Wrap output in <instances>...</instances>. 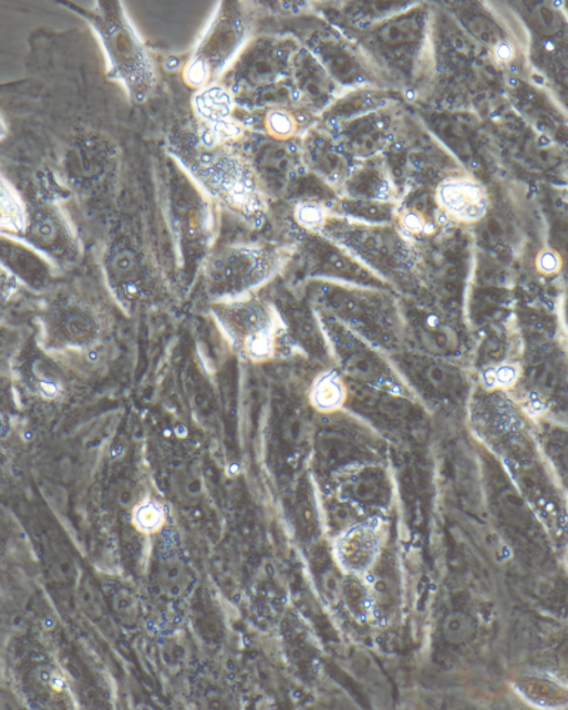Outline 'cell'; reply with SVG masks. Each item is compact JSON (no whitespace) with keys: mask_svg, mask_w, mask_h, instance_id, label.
<instances>
[{"mask_svg":"<svg viewBox=\"0 0 568 710\" xmlns=\"http://www.w3.org/2000/svg\"><path fill=\"white\" fill-rule=\"evenodd\" d=\"M426 380L442 394H454L462 388V377L452 367L432 364L425 371Z\"/></svg>","mask_w":568,"mask_h":710,"instance_id":"cell-26","label":"cell"},{"mask_svg":"<svg viewBox=\"0 0 568 710\" xmlns=\"http://www.w3.org/2000/svg\"><path fill=\"white\" fill-rule=\"evenodd\" d=\"M296 218L304 228L316 230L324 225L326 213L323 206L308 203L299 206Z\"/></svg>","mask_w":568,"mask_h":710,"instance_id":"cell-36","label":"cell"},{"mask_svg":"<svg viewBox=\"0 0 568 710\" xmlns=\"http://www.w3.org/2000/svg\"><path fill=\"white\" fill-rule=\"evenodd\" d=\"M555 667L561 681L568 683V629L555 648Z\"/></svg>","mask_w":568,"mask_h":710,"instance_id":"cell-38","label":"cell"},{"mask_svg":"<svg viewBox=\"0 0 568 710\" xmlns=\"http://www.w3.org/2000/svg\"><path fill=\"white\" fill-rule=\"evenodd\" d=\"M60 330L62 336L73 346H89L99 336V321L92 311L82 307H69L60 316Z\"/></svg>","mask_w":568,"mask_h":710,"instance_id":"cell-14","label":"cell"},{"mask_svg":"<svg viewBox=\"0 0 568 710\" xmlns=\"http://www.w3.org/2000/svg\"><path fill=\"white\" fill-rule=\"evenodd\" d=\"M248 34L242 7L236 2L220 4L185 70L188 84L204 89L216 83L242 52Z\"/></svg>","mask_w":568,"mask_h":710,"instance_id":"cell-3","label":"cell"},{"mask_svg":"<svg viewBox=\"0 0 568 710\" xmlns=\"http://www.w3.org/2000/svg\"><path fill=\"white\" fill-rule=\"evenodd\" d=\"M539 268L545 271V274H551L559 269V256L555 251H545L540 255L539 258Z\"/></svg>","mask_w":568,"mask_h":710,"instance_id":"cell-45","label":"cell"},{"mask_svg":"<svg viewBox=\"0 0 568 710\" xmlns=\"http://www.w3.org/2000/svg\"><path fill=\"white\" fill-rule=\"evenodd\" d=\"M402 220H404L405 229H409L410 231H421L425 226V220L422 219L421 215L415 213L406 214Z\"/></svg>","mask_w":568,"mask_h":710,"instance_id":"cell-46","label":"cell"},{"mask_svg":"<svg viewBox=\"0 0 568 710\" xmlns=\"http://www.w3.org/2000/svg\"><path fill=\"white\" fill-rule=\"evenodd\" d=\"M79 606L83 609L85 616L93 619L103 617L104 604L102 596L93 583L84 582L79 587Z\"/></svg>","mask_w":568,"mask_h":710,"instance_id":"cell-31","label":"cell"},{"mask_svg":"<svg viewBox=\"0 0 568 710\" xmlns=\"http://www.w3.org/2000/svg\"><path fill=\"white\" fill-rule=\"evenodd\" d=\"M530 381L541 397L551 398L565 387L566 372L559 362L543 360L533 367Z\"/></svg>","mask_w":568,"mask_h":710,"instance_id":"cell-20","label":"cell"},{"mask_svg":"<svg viewBox=\"0 0 568 710\" xmlns=\"http://www.w3.org/2000/svg\"><path fill=\"white\" fill-rule=\"evenodd\" d=\"M190 168L200 184L230 208L248 216L261 213L264 199L258 174L249 161L229 150L228 145L199 137Z\"/></svg>","mask_w":568,"mask_h":710,"instance_id":"cell-2","label":"cell"},{"mask_svg":"<svg viewBox=\"0 0 568 710\" xmlns=\"http://www.w3.org/2000/svg\"><path fill=\"white\" fill-rule=\"evenodd\" d=\"M467 28H469L471 33L474 34L482 44H485V47L495 50L499 44L504 43L499 29L486 18L477 17L471 19Z\"/></svg>","mask_w":568,"mask_h":710,"instance_id":"cell-32","label":"cell"},{"mask_svg":"<svg viewBox=\"0 0 568 710\" xmlns=\"http://www.w3.org/2000/svg\"><path fill=\"white\" fill-rule=\"evenodd\" d=\"M349 370L360 379L370 380L375 375L376 369L373 361L365 356H353L349 361Z\"/></svg>","mask_w":568,"mask_h":710,"instance_id":"cell-39","label":"cell"},{"mask_svg":"<svg viewBox=\"0 0 568 710\" xmlns=\"http://www.w3.org/2000/svg\"><path fill=\"white\" fill-rule=\"evenodd\" d=\"M351 495L361 503H374L379 501L382 487L381 481L375 475H365L357 476L350 485Z\"/></svg>","mask_w":568,"mask_h":710,"instance_id":"cell-30","label":"cell"},{"mask_svg":"<svg viewBox=\"0 0 568 710\" xmlns=\"http://www.w3.org/2000/svg\"><path fill=\"white\" fill-rule=\"evenodd\" d=\"M370 593L371 601H374L376 607H391L396 597L395 583L389 576L376 577Z\"/></svg>","mask_w":568,"mask_h":710,"instance_id":"cell-35","label":"cell"},{"mask_svg":"<svg viewBox=\"0 0 568 710\" xmlns=\"http://www.w3.org/2000/svg\"><path fill=\"white\" fill-rule=\"evenodd\" d=\"M344 596L357 616H361V614L366 613V609H369L371 593L369 588L361 586V584L353 582V586H344L343 597Z\"/></svg>","mask_w":568,"mask_h":710,"instance_id":"cell-37","label":"cell"},{"mask_svg":"<svg viewBox=\"0 0 568 710\" xmlns=\"http://www.w3.org/2000/svg\"><path fill=\"white\" fill-rule=\"evenodd\" d=\"M117 492L118 505L122 507H135L141 502L137 490H135L133 485H130V483H124Z\"/></svg>","mask_w":568,"mask_h":710,"instance_id":"cell-41","label":"cell"},{"mask_svg":"<svg viewBox=\"0 0 568 710\" xmlns=\"http://www.w3.org/2000/svg\"><path fill=\"white\" fill-rule=\"evenodd\" d=\"M4 264H10V271H14L33 285H42L48 279L49 269L47 264L32 250L20 248L10 244V251L3 248Z\"/></svg>","mask_w":568,"mask_h":710,"instance_id":"cell-17","label":"cell"},{"mask_svg":"<svg viewBox=\"0 0 568 710\" xmlns=\"http://www.w3.org/2000/svg\"><path fill=\"white\" fill-rule=\"evenodd\" d=\"M28 215L22 199L14 193L13 188H9L7 181L3 179L2 185V226L3 229L12 231H27Z\"/></svg>","mask_w":568,"mask_h":710,"instance_id":"cell-21","label":"cell"},{"mask_svg":"<svg viewBox=\"0 0 568 710\" xmlns=\"http://www.w3.org/2000/svg\"><path fill=\"white\" fill-rule=\"evenodd\" d=\"M566 567H567V570H568V546H567V550H566Z\"/></svg>","mask_w":568,"mask_h":710,"instance_id":"cell-48","label":"cell"},{"mask_svg":"<svg viewBox=\"0 0 568 710\" xmlns=\"http://www.w3.org/2000/svg\"><path fill=\"white\" fill-rule=\"evenodd\" d=\"M215 315L230 339L250 359L264 360L273 351L275 320L264 301L249 296L219 300Z\"/></svg>","mask_w":568,"mask_h":710,"instance_id":"cell-6","label":"cell"},{"mask_svg":"<svg viewBox=\"0 0 568 710\" xmlns=\"http://www.w3.org/2000/svg\"><path fill=\"white\" fill-rule=\"evenodd\" d=\"M298 54L288 40L259 38L245 47L230 65L226 75V88L235 99L269 92L278 88L281 80L291 73Z\"/></svg>","mask_w":568,"mask_h":710,"instance_id":"cell-4","label":"cell"},{"mask_svg":"<svg viewBox=\"0 0 568 710\" xmlns=\"http://www.w3.org/2000/svg\"><path fill=\"white\" fill-rule=\"evenodd\" d=\"M549 455L557 473H559L562 485L568 490V431L552 432L549 443Z\"/></svg>","mask_w":568,"mask_h":710,"instance_id":"cell-27","label":"cell"},{"mask_svg":"<svg viewBox=\"0 0 568 710\" xmlns=\"http://www.w3.org/2000/svg\"><path fill=\"white\" fill-rule=\"evenodd\" d=\"M492 379L497 385H512L517 379V369L515 366H502L492 372Z\"/></svg>","mask_w":568,"mask_h":710,"instance_id":"cell-43","label":"cell"},{"mask_svg":"<svg viewBox=\"0 0 568 710\" xmlns=\"http://www.w3.org/2000/svg\"><path fill=\"white\" fill-rule=\"evenodd\" d=\"M107 268L114 284L125 286L138 280L141 270L138 256L128 246H114L112 254L109 255Z\"/></svg>","mask_w":568,"mask_h":710,"instance_id":"cell-19","label":"cell"},{"mask_svg":"<svg viewBox=\"0 0 568 710\" xmlns=\"http://www.w3.org/2000/svg\"><path fill=\"white\" fill-rule=\"evenodd\" d=\"M265 127L271 138L289 140L298 130V121L289 110L273 107L266 114Z\"/></svg>","mask_w":568,"mask_h":710,"instance_id":"cell-24","label":"cell"},{"mask_svg":"<svg viewBox=\"0 0 568 710\" xmlns=\"http://www.w3.org/2000/svg\"><path fill=\"white\" fill-rule=\"evenodd\" d=\"M422 37V24L416 17H400L382 24L376 32L382 44L386 48H401L419 42Z\"/></svg>","mask_w":568,"mask_h":710,"instance_id":"cell-18","label":"cell"},{"mask_svg":"<svg viewBox=\"0 0 568 710\" xmlns=\"http://www.w3.org/2000/svg\"><path fill=\"white\" fill-rule=\"evenodd\" d=\"M424 346L436 354H446L456 349V336L446 327H430L422 332Z\"/></svg>","mask_w":568,"mask_h":710,"instance_id":"cell-29","label":"cell"},{"mask_svg":"<svg viewBox=\"0 0 568 710\" xmlns=\"http://www.w3.org/2000/svg\"><path fill=\"white\" fill-rule=\"evenodd\" d=\"M531 17L535 20L536 28L541 33L549 34V37L550 34L559 33L562 28L560 13L549 4H537L533 10Z\"/></svg>","mask_w":568,"mask_h":710,"instance_id":"cell-33","label":"cell"},{"mask_svg":"<svg viewBox=\"0 0 568 710\" xmlns=\"http://www.w3.org/2000/svg\"><path fill=\"white\" fill-rule=\"evenodd\" d=\"M169 487L179 505L195 506L204 496V477L193 465L179 466L171 473Z\"/></svg>","mask_w":568,"mask_h":710,"instance_id":"cell-16","label":"cell"},{"mask_svg":"<svg viewBox=\"0 0 568 710\" xmlns=\"http://www.w3.org/2000/svg\"><path fill=\"white\" fill-rule=\"evenodd\" d=\"M113 609L120 621L127 627H134L140 619V603L128 590H118L113 597Z\"/></svg>","mask_w":568,"mask_h":710,"instance_id":"cell-28","label":"cell"},{"mask_svg":"<svg viewBox=\"0 0 568 710\" xmlns=\"http://www.w3.org/2000/svg\"><path fill=\"white\" fill-rule=\"evenodd\" d=\"M235 105V95L225 84H209L196 93L195 113L203 121L204 133L215 143L228 144L229 140L242 134V128L234 120Z\"/></svg>","mask_w":568,"mask_h":710,"instance_id":"cell-7","label":"cell"},{"mask_svg":"<svg viewBox=\"0 0 568 710\" xmlns=\"http://www.w3.org/2000/svg\"><path fill=\"white\" fill-rule=\"evenodd\" d=\"M344 398V388L335 375H326L314 387L313 402L320 410L339 407Z\"/></svg>","mask_w":568,"mask_h":710,"instance_id":"cell-23","label":"cell"},{"mask_svg":"<svg viewBox=\"0 0 568 710\" xmlns=\"http://www.w3.org/2000/svg\"><path fill=\"white\" fill-rule=\"evenodd\" d=\"M323 588L330 597L339 598L343 596L344 584L334 572H329L323 576Z\"/></svg>","mask_w":568,"mask_h":710,"instance_id":"cell-42","label":"cell"},{"mask_svg":"<svg viewBox=\"0 0 568 710\" xmlns=\"http://www.w3.org/2000/svg\"><path fill=\"white\" fill-rule=\"evenodd\" d=\"M134 525L143 533H157L164 526L165 515L157 502H140L134 507Z\"/></svg>","mask_w":568,"mask_h":710,"instance_id":"cell-25","label":"cell"},{"mask_svg":"<svg viewBox=\"0 0 568 710\" xmlns=\"http://www.w3.org/2000/svg\"><path fill=\"white\" fill-rule=\"evenodd\" d=\"M288 140H271L255 150L252 164L256 174L288 175L298 168V153Z\"/></svg>","mask_w":568,"mask_h":710,"instance_id":"cell-13","label":"cell"},{"mask_svg":"<svg viewBox=\"0 0 568 710\" xmlns=\"http://www.w3.org/2000/svg\"><path fill=\"white\" fill-rule=\"evenodd\" d=\"M562 311H565V323L568 331V290L565 297V307H562Z\"/></svg>","mask_w":568,"mask_h":710,"instance_id":"cell-47","label":"cell"},{"mask_svg":"<svg viewBox=\"0 0 568 710\" xmlns=\"http://www.w3.org/2000/svg\"><path fill=\"white\" fill-rule=\"evenodd\" d=\"M286 428H288V430H286V436H288L289 441L299 443L304 440V422L299 420V418H291Z\"/></svg>","mask_w":568,"mask_h":710,"instance_id":"cell-44","label":"cell"},{"mask_svg":"<svg viewBox=\"0 0 568 710\" xmlns=\"http://www.w3.org/2000/svg\"><path fill=\"white\" fill-rule=\"evenodd\" d=\"M50 573L60 583H68L74 577V563L63 548H54L52 556H50Z\"/></svg>","mask_w":568,"mask_h":710,"instance_id":"cell-34","label":"cell"},{"mask_svg":"<svg viewBox=\"0 0 568 710\" xmlns=\"http://www.w3.org/2000/svg\"><path fill=\"white\" fill-rule=\"evenodd\" d=\"M304 158L306 163L324 178L337 179L347 173L344 153H341L333 140L326 135H310L304 145Z\"/></svg>","mask_w":568,"mask_h":710,"instance_id":"cell-12","label":"cell"},{"mask_svg":"<svg viewBox=\"0 0 568 710\" xmlns=\"http://www.w3.org/2000/svg\"><path fill=\"white\" fill-rule=\"evenodd\" d=\"M438 203L452 218L476 222L484 218L487 196L477 181L467 176H452L440 185Z\"/></svg>","mask_w":568,"mask_h":710,"instance_id":"cell-8","label":"cell"},{"mask_svg":"<svg viewBox=\"0 0 568 710\" xmlns=\"http://www.w3.org/2000/svg\"><path fill=\"white\" fill-rule=\"evenodd\" d=\"M27 231L30 244L44 254L64 256L70 249L69 229L53 210H37L29 218Z\"/></svg>","mask_w":568,"mask_h":710,"instance_id":"cell-10","label":"cell"},{"mask_svg":"<svg viewBox=\"0 0 568 710\" xmlns=\"http://www.w3.org/2000/svg\"><path fill=\"white\" fill-rule=\"evenodd\" d=\"M475 631L474 621L465 613H450L442 621V636L452 646H462V644L471 641L475 636Z\"/></svg>","mask_w":568,"mask_h":710,"instance_id":"cell-22","label":"cell"},{"mask_svg":"<svg viewBox=\"0 0 568 710\" xmlns=\"http://www.w3.org/2000/svg\"><path fill=\"white\" fill-rule=\"evenodd\" d=\"M380 541V533H376L375 527H355L340 543L341 562L355 573L364 570L374 562Z\"/></svg>","mask_w":568,"mask_h":710,"instance_id":"cell-11","label":"cell"},{"mask_svg":"<svg viewBox=\"0 0 568 710\" xmlns=\"http://www.w3.org/2000/svg\"><path fill=\"white\" fill-rule=\"evenodd\" d=\"M79 12L93 24L102 40L113 78L127 89L135 102H145L155 85L154 68L122 3L99 2L93 10Z\"/></svg>","mask_w":568,"mask_h":710,"instance_id":"cell-1","label":"cell"},{"mask_svg":"<svg viewBox=\"0 0 568 710\" xmlns=\"http://www.w3.org/2000/svg\"><path fill=\"white\" fill-rule=\"evenodd\" d=\"M551 607L562 618L568 619V580H561L551 593Z\"/></svg>","mask_w":568,"mask_h":710,"instance_id":"cell-40","label":"cell"},{"mask_svg":"<svg viewBox=\"0 0 568 710\" xmlns=\"http://www.w3.org/2000/svg\"><path fill=\"white\" fill-rule=\"evenodd\" d=\"M193 583V573L180 558L169 557L159 563L157 586L164 597L177 600V598L184 597L189 591Z\"/></svg>","mask_w":568,"mask_h":710,"instance_id":"cell-15","label":"cell"},{"mask_svg":"<svg viewBox=\"0 0 568 710\" xmlns=\"http://www.w3.org/2000/svg\"><path fill=\"white\" fill-rule=\"evenodd\" d=\"M293 97L301 100L309 107H321L333 94V80L313 55L298 52L293 60Z\"/></svg>","mask_w":568,"mask_h":710,"instance_id":"cell-9","label":"cell"},{"mask_svg":"<svg viewBox=\"0 0 568 710\" xmlns=\"http://www.w3.org/2000/svg\"><path fill=\"white\" fill-rule=\"evenodd\" d=\"M275 268L273 251L259 246H235L214 255L206 266V281L218 300L238 299L264 284Z\"/></svg>","mask_w":568,"mask_h":710,"instance_id":"cell-5","label":"cell"}]
</instances>
